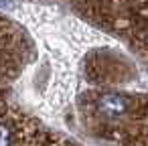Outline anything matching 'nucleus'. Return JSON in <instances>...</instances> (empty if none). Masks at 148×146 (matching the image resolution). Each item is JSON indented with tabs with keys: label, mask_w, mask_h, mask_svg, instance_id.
Returning a JSON list of instances; mask_svg holds the SVG:
<instances>
[{
	"label": "nucleus",
	"mask_w": 148,
	"mask_h": 146,
	"mask_svg": "<svg viewBox=\"0 0 148 146\" xmlns=\"http://www.w3.org/2000/svg\"><path fill=\"white\" fill-rule=\"evenodd\" d=\"M41 130L31 116L0 104V146H33Z\"/></svg>",
	"instance_id": "obj_1"
},
{
	"label": "nucleus",
	"mask_w": 148,
	"mask_h": 146,
	"mask_svg": "<svg viewBox=\"0 0 148 146\" xmlns=\"http://www.w3.org/2000/svg\"><path fill=\"white\" fill-rule=\"evenodd\" d=\"M33 146H79V144L69 140V138H65V136H61V134H55V132L43 128Z\"/></svg>",
	"instance_id": "obj_2"
}]
</instances>
